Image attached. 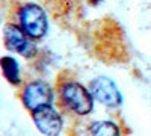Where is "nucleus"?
Listing matches in <instances>:
<instances>
[{"label": "nucleus", "mask_w": 151, "mask_h": 136, "mask_svg": "<svg viewBox=\"0 0 151 136\" xmlns=\"http://www.w3.org/2000/svg\"><path fill=\"white\" fill-rule=\"evenodd\" d=\"M44 2H47V3H50V5H58L59 2H60V3H65V2H68V0H44Z\"/></svg>", "instance_id": "10"}, {"label": "nucleus", "mask_w": 151, "mask_h": 136, "mask_svg": "<svg viewBox=\"0 0 151 136\" xmlns=\"http://www.w3.org/2000/svg\"><path fill=\"white\" fill-rule=\"evenodd\" d=\"M3 42L11 52L20 53L26 58H30L35 53V47L29 41V36L24 33L15 23H8L3 29Z\"/></svg>", "instance_id": "4"}, {"label": "nucleus", "mask_w": 151, "mask_h": 136, "mask_svg": "<svg viewBox=\"0 0 151 136\" xmlns=\"http://www.w3.org/2000/svg\"><path fill=\"white\" fill-rule=\"evenodd\" d=\"M56 92L59 104L74 115H88L94 107V97L91 91H88L68 73L59 74L56 80Z\"/></svg>", "instance_id": "1"}, {"label": "nucleus", "mask_w": 151, "mask_h": 136, "mask_svg": "<svg viewBox=\"0 0 151 136\" xmlns=\"http://www.w3.org/2000/svg\"><path fill=\"white\" fill-rule=\"evenodd\" d=\"M89 91L97 101L104 106H119L122 103L121 92L118 91L116 85L107 77H97L91 82Z\"/></svg>", "instance_id": "6"}, {"label": "nucleus", "mask_w": 151, "mask_h": 136, "mask_svg": "<svg viewBox=\"0 0 151 136\" xmlns=\"http://www.w3.org/2000/svg\"><path fill=\"white\" fill-rule=\"evenodd\" d=\"M32 118L38 130L47 136H58L62 130V126H64L60 114L52 106H44L33 110Z\"/></svg>", "instance_id": "5"}, {"label": "nucleus", "mask_w": 151, "mask_h": 136, "mask_svg": "<svg viewBox=\"0 0 151 136\" xmlns=\"http://www.w3.org/2000/svg\"><path fill=\"white\" fill-rule=\"evenodd\" d=\"M88 136H121L119 127L112 121H95L88 127Z\"/></svg>", "instance_id": "7"}, {"label": "nucleus", "mask_w": 151, "mask_h": 136, "mask_svg": "<svg viewBox=\"0 0 151 136\" xmlns=\"http://www.w3.org/2000/svg\"><path fill=\"white\" fill-rule=\"evenodd\" d=\"M5 8H6V2H5V0H0V18H2V15H3Z\"/></svg>", "instance_id": "9"}, {"label": "nucleus", "mask_w": 151, "mask_h": 136, "mask_svg": "<svg viewBox=\"0 0 151 136\" xmlns=\"http://www.w3.org/2000/svg\"><path fill=\"white\" fill-rule=\"evenodd\" d=\"M0 67H2V73L5 79L11 83V85H20V70H18V64L14 58L11 56H3L0 59Z\"/></svg>", "instance_id": "8"}, {"label": "nucleus", "mask_w": 151, "mask_h": 136, "mask_svg": "<svg viewBox=\"0 0 151 136\" xmlns=\"http://www.w3.org/2000/svg\"><path fill=\"white\" fill-rule=\"evenodd\" d=\"M20 98L27 110H33L44 107V106H52L53 101V89L47 82L44 80H32L24 88L20 94Z\"/></svg>", "instance_id": "3"}, {"label": "nucleus", "mask_w": 151, "mask_h": 136, "mask_svg": "<svg viewBox=\"0 0 151 136\" xmlns=\"http://www.w3.org/2000/svg\"><path fill=\"white\" fill-rule=\"evenodd\" d=\"M17 26L29 38L40 40L45 35L48 23L47 15L41 6L35 3H24L17 11Z\"/></svg>", "instance_id": "2"}]
</instances>
